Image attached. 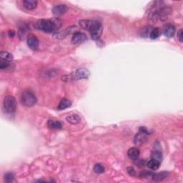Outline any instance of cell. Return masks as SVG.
Instances as JSON below:
<instances>
[{
    "instance_id": "cell-26",
    "label": "cell",
    "mask_w": 183,
    "mask_h": 183,
    "mask_svg": "<svg viewBox=\"0 0 183 183\" xmlns=\"http://www.w3.org/2000/svg\"><path fill=\"white\" fill-rule=\"evenodd\" d=\"M127 173H128L130 176H135V170L133 167H127Z\"/></svg>"
},
{
    "instance_id": "cell-19",
    "label": "cell",
    "mask_w": 183,
    "mask_h": 183,
    "mask_svg": "<svg viewBox=\"0 0 183 183\" xmlns=\"http://www.w3.org/2000/svg\"><path fill=\"white\" fill-rule=\"evenodd\" d=\"M151 159L157 160V162L161 163L162 160H163V156L162 153L160 151H154L151 154Z\"/></svg>"
},
{
    "instance_id": "cell-20",
    "label": "cell",
    "mask_w": 183,
    "mask_h": 183,
    "mask_svg": "<svg viewBox=\"0 0 183 183\" xmlns=\"http://www.w3.org/2000/svg\"><path fill=\"white\" fill-rule=\"evenodd\" d=\"M160 34V32L159 28H153L151 30V32H150V39H155L159 37Z\"/></svg>"
},
{
    "instance_id": "cell-17",
    "label": "cell",
    "mask_w": 183,
    "mask_h": 183,
    "mask_svg": "<svg viewBox=\"0 0 183 183\" xmlns=\"http://www.w3.org/2000/svg\"><path fill=\"white\" fill-rule=\"evenodd\" d=\"M71 105H72L71 101L67 100V99H63V100L60 102V104H59L57 109H58L59 110H62L66 108L70 107Z\"/></svg>"
},
{
    "instance_id": "cell-27",
    "label": "cell",
    "mask_w": 183,
    "mask_h": 183,
    "mask_svg": "<svg viewBox=\"0 0 183 183\" xmlns=\"http://www.w3.org/2000/svg\"><path fill=\"white\" fill-rule=\"evenodd\" d=\"M135 161H136L135 162V164L138 166H140V167H142V166H144V164H145V162L142 160L137 159V160H135Z\"/></svg>"
},
{
    "instance_id": "cell-4",
    "label": "cell",
    "mask_w": 183,
    "mask_h": 183,
    "mask_svg": "<svg viewBox=\"0 0 183 183\" xmlns=\"http://www.w3.org/2000/svg\"><path fill=\"white\" fill-rule=\"evenodd\" d=\"M21 100H22V104L24 106L30 107L34 106V104L37 103V97L31 91H24L23 92L22 94V97H21Z\"/></svg>"
},
{
    "instance_id": "cell-16",
    "label": "cell",
    "mask_w": 183,
    "mask_h": 183,
    "mask_svg": "<svg viewBox=\"0 0 183 183\" xmlns=\"http://www.w3.org/2000/svg\"><path fill=\"white\" fill-rule=\"evenodd\" d=\"M47 126H48L49 128L52 129H61L62 127V124H61L59 121H54V120H51V119L48 120V122H47Z\"/></svg>"
},
{
    "instance_id": "cell-15",
    "label": "cell",
    "mask_w": 183,
    "mask_h": 183,
    "mask_svg": "<svg viewBox=\"0 0 183 183\" xmlns=\"http://www.w3.org/2000/svg\"><path fill=\"white\" fill-rule=\"evenodd\" d=\"M168 176V172H161L160 173H155V174H152V177L154 180L156 181H161L165 179L166 177Z\"/></svg>"
},
{
    "instance_id": "cell-11",
    "label": "cell",
    "mask_w": 183,
    "mask_h": 183,
    "mask_svg": "<svg viewBox=\"0 0 183 183\" xmlns=\"http://www.w3.org/2000/svg\"><path fill=\"white\" fill-rule=\"evenodd\" d=\"M140 152L139 149L137 147H132L129 148V150L127 151V156H128L129 159L135 160L138 159L139 156H140Z\"/></svg>"
},
{
    "instance_id": "cell-28",
    "label": "cell",
    "mask_w": 183,
    "mask_h": 183,
    "mask_svg": "<svg viewBox=\"0 0 183 183\" xmlns=\"http://www.w3.org/2000/svg\"><path fill=\"white\" fill-rule=\"evenodd\" d=\"M14 34H15V33H14V31H11V30H10V31L9 32V37H14Z\"/></svg>"
},
{
    "instance_id": "cell-13",
    "label": "cell",
    "mask_w": 183,
    "mask_h": 183,
    "mask_svg": "<svg viewBox=\"0 0 183 183\" xmlns=\"http://www.w3.org/2000/svg\"><path fill=\"white\" fill-rule=\"evenodd\" d=\"M23 5L25 8L32 10V9H34L37 7V2L34 1V0H24V1H23Z\"/></svg>"
},
{
    "instance_id": "cell-18",
    "label": "cell",
    "mask_w": 183,
    "mask_h": 183,
    "mask_svg": "<svg viewBox=\"0 0 183 183\" xmlns=\"http://www.w3.org/2000/svg\"><path fill=\"white\" fill-rule=\"evenodd\" d=\"M160 163L157 162V160H154L151 159L150 161L147 163V166L150 169H152V170H157V169L160 167Z\"/></svg>"
},
{
    "instance_id": "cell-3",
    "label": "cell",
    "mask_w": 183,
    "mask_h": 183,
    "mask_svg": "<svg viewBox=\"0 0 183 183\" xmlns=\"http://www.w3.org/2000/svg\"><path fill=\"white\" fill-rule=\"evenodd\" d=\"M36 26L38 29L47 33H51L56 29L57 24L53 21L49 20H40L36 23Z\"/></svg>"
},
{
    "instance_id": "cell-5",
    "label": "cell",
    "mask_w": 183,
    "mask_h": 183,
    "mask_svg": "<svg viewBox=\"0 0 183 183\" xmlns=\"http://www.w3.org/2000/svg\"><path fill=\"white\" fill-rule=\"evenodd\" d=\"M27 45L32 50H37L39 47V39L34 34H29L27 37Z\"/></svg>"
},
{
    "instance_id": "cell-9",
    "label": "cell",
    "mask_w": 183,
    "mask_h": 183,
    "mask_svg": "<svg viewBox=\"0 0 183 183\" xmlns=\"http://www.w3.org/2000/svg\"><path fill=\"white\" fill-rule=\"evenodd\" d=\"M175 31H176V30H175V26L171 24H167V25H165V27H164L163 34L165 37L171 38L175 35Z\"/></svg>"
},
{
    "instance_id": "cell-1",
    "label": "cell",
    "mask_w": 183,
    "mask_h": 183,
    "mask_svg": "<svg viewBox=\"0 0 183 183\" xmlns=\"http://www.w3.org/2000/svg\"><path fill=\"white\" fill-rule=\"evenodd\" d=\"M79 25L84 29L89 32L92 39L95 41L100 39L102 33V26L100 22L95 20H83L79 21Z\"/></svg>"
},
{
    "instance_id": "cell-24",
    "label": "cell",
    "mask_w": 183,
    "mask_h": 183,
    "mask_svg": "<svg viewBox=\"0 0 183 183\" xmlns=\"http://www.w3.org/2000/svg\"><path fill=\"white\" fill-rule=\"evenodd\" d=\"M151 29H150V27H149V26H147V27H144V29H142V36L143 37H147L148 34L150 35V32H151Z\"/></svg>"
},
{
    "instance_id": "cell-21",
    "label": "cell",
    "mask_w": 183,
    "mask_h": 183,
    "mask_svg": "<svg viewBox=\"0 0 183 183\" xmlns=\"http://www.w3.org/2000/svg\"><path fill=\"white\" fill-rule=\"evenodd\" d=\"M94 171L95 173H97V174H102L104 172V166L101 165V164H96L94 166Z\"/></svg>"
},
{
    "instance_id": "cell-25",
    "label": "cell",
    "mask_w": 183,
    "mask_h": 183,
    "mask_svg": "<svg viewBox=\"0 0 183 183\" xmlns=\"http://www.w3.org/2000/svg\"><path fill=\"white\" fill-rule=\"evenodd\" d=\"M177 39H179V41L180 42H183V32L182 29H180L177 32Z\"/></svg>"
},
{
    "instance_id": "cell-23",
    "label": "cell",
    "mask_w": 183,
    "mask_h": 183,
    "mask_svg": "<svg viewBox=\"0 0 183 183\" xmlns=\"http://www.w3.org/2000/svg\"><path fill=\"white\" fill-rule=\"evenodd\" d=\"M9 64H10L9 62H5V61L0 60V69H1L2 70H5V69H7L9 66Z\"/></svg>"
},
{
    "instance_id": "cell-22",
    "label": "cell",
    "mask_w": 183,
    "mask_h": 183,
    "mask_svg": "<svg viewBox=\"0 0 183 183\" xmlns=\"http://www.w3.org/2000/svg\"><path fill=\"white\" fill-rule=\"evenodd\" d=\"M14 176L11 172H8L5 175V181L6 182H11L14 180Z\"/></svg>"
},
{
    "instance_id": "cell-6",
    "label": "cell",
    "mask_w": 183,
    "mask_h": 183,
    "mask_svg": "<svg viewBox=\"0 0 183 183\" xmlns=\"http://www.w3.org/2000/svg\"><path fill=\"white\" fill-rule=\"evenodd\" d=\"M148 134L145 132H140L138 134L135 135V139H134V143L136 145H142L147 142L148 137H147Z\"/></svg>"
},
{
    "instance_id": "cell-2",
    "label": "cell",
    "mask_w": 183,
    "mask_h": 183,
    "mask_svg": "<svg viewBox=\"0 0 183 183\" xmlns=\"http://www.w3.org/2000/svg\"><path fill=\"white\" fill-rule=\"evenodd\" d=\"M3 109L5 114L13 115L16 112L17 102L15 98L11 95H7L5 97L3 102Z\"/></svg>"
},
{
    "instance_id": "cell-7",
    "label": "cell",
    "mask_w": 183,
    "mask_h": 183,
    "mask_svg": "<svg viewBox=\"0 0 183 183\" xmlns=\"http://www.w3.org/2000/svg\"><path fill=\"white\" fill-rule=\"evenodd\" d=\"M87 40V37L85 34L81 32H75L72 38V45H79Z\"/></svg>"
},
{
    "instance_id": "cell-10",
    "label": "cell",
    "mask_w": 183,
    "mask_h": 183,
    "mask_svg": "<svg viewBox=\"0 0 183 183\" xmlns=\"http://www.w3.org/2000/svg\"><path fill=\"white\" fill-rule=\"evenodd\" d=\"M67 8L66 5H59L54 6V7H53L52 12L53 14L56 15V16H60V15L64 14V13L67 11Z\"/></svg>"
},
{
    "instance_id": "cell-12",
    "label": "cell",
    "mask_w": 183,
    "mask_h": 183,
    "mask_svg": "<svg viewBox=\"0 0 183 183\" xmlns=\"http://www.w3.org/2000/svg\"><path fill=\"white\" fill-rule=\"evenodd\" d=\"M66 119L68 123H71L72 125H76V124L79 123L81 121V118L77 114H72L67 116Z\"/></svg>"
},
{
    "instance_id": "cell-8",
    "label": "cell",
    "mask_w": 183,
    "mask_h": 183,
    "mask_svg": "<svg viewBox=\"0 0 183 183\" xmlns=\"http://www.w3.org/2000/svg\"><path fill=\"white\" fill-rule=\"evenodd\" d=\"M74 77L77 79H87L89 76V72L87 69L81 68L78 69V70L74 72Z\"/></svg>"
},
{
    "instance_id": "cell-14",
    "label": "cell",
    "mask_w": 183,
    "mask_h": 183,
    "mask_svg": "<svg viewBox=\"0 0 183 183\" xmlns=\"http://www.w3.org/2000/svg\"><path fill=\"white\" fill-rule=\"evenodd\" d=\"M13 60V56L11 54L8 52V51H1V54H0V60L5 61V62H9L10 63Z\"/></svg>"
}]
</instances>
